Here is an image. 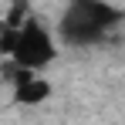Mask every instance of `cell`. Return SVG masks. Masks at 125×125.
Here are the masks:
<instances>
[{
	"mask_svg": "<svg viewBox=\"0 0 125 125\" xmlns=\"http://www.w3.org/2000/svg\"><path fill=\"white\" fill-rule=\"evenodd\" d=\"M122 21H125V10L115 7V3H105V0H74L71 7H64L58 34L71 47H88V44H98Z\"/></svg>",
	"mask_w": 125,
	"mask_h": 125,
	"instance_id": "1",
	"label": "cell"
},
{
	"mask_svg": "<svg viewBox=\"0 0 125 125\" xmlns=\"http://www.w3.org/2000/svg\"><path fill=\"white\" fill-rule=\"evenodd\" d=\"M54 54H58V47H54L51 31H47L41 21H34V17L17 31V41H14V47H10V61H14V68L34 71V74L41 71L44 64L54 61Z\"/></svg>",
	"mask_w": 125,
	"mask_h": 125,
	"instance_id": "2",
	"label": "cell"
},
{
	"mask_svg": "<svg viewBox=\"0 0 125 125\" xmlns=\"http://www.w3.org/2000/svg\"><path fill=\"white\" fill-rule=\"evenodd\" d=\"M10 78H14V98L21 105H41L51 98V84L37 78L34 71H21V68H14L10 71Z\"/></svg>",
	"mask_w": 125,
	"mask_h": 125,
	"instance_id": "3",
	"label": "cell"
}]
</instances>
